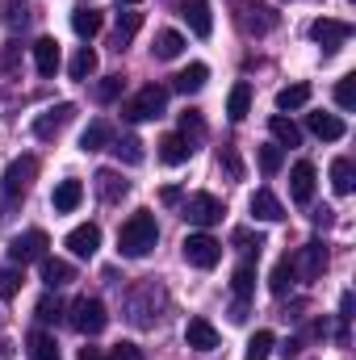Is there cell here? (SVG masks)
<instances>
[{
	"instance_id": "6da1fadb",
	"label": "cell",
	"mask_w": 356,
	"mask_h": 360,
	"mask_svg": "<svg viewBox=\"0 0 356 360\" xmlns=\"http://www.w3.org/2000/svg\"><path fill=\"white\" fill-rule=\"evenodd\" d=\"M155 243H160V226H155V214H151V210H134V214L122 222V231H117V252H122L126 260L151 256Z\"/></svg>"
},
{
	"instance_id": "7a4b0ae2",
	"label": "cell",
	"mask_w": 356,
	"mask_h": 360,
	"mask_svg": "<svg viewBox=\"0 0 356 360\" xmlns=\"http://www.w3.org/2000/svg\"><path fill=\"white\" fill-rule=\"evenodd\" d=\"M164 302H168V293L160 289L155 276H147L143 285H134V289L126 293V314H130V323H139V327H155Z\"/></svg>"
},
{
	"instance_id": "3957f363",
	"label": "cell",
	"mask_w": 356,
	"mask_h": 360,
	"mask_svg": "<svg viewBox=\"0 0 356 360\" xmlns=\"http://www.w3.org/2000/svg\"><path fill=\"white\" fill-rule=\"evenodd\" d=\"M164 109H168V89L164 84H143L122 105V117L126 122H151V117H164Z\"/></svg>"
},
{
	"instance_id": "277c9868",
	"label": "cell",
	"mask_w": 356,
	"mask_h": 360,
	"mask_svg": "<svg viewBox=\"0 0 356 360\" xmlns=\"http://www.w3.org/2000/svg\"><path fill=\"white\" fill-rule=\"evenodd\" d=\"M38 176V160L34 155H21V160H13L8 168H4V180H0V193H4V210H13L25 193H30V184Z\"/></svg>"
},
{
	"instance_id": "5b68a950",
	"label": "cell",
	"mask_w": 356,
	"mask_h": 360,
	"mask_svg": "<svg viewBox=\"0 0 356 360\" xmlns=\"http://www.w3.org/2000/svg\"><path fill=\"white\" fill-rule=\"evenodd\" d=\"M68 323H72L80 335H89V340H92V335H101V331H105V323H109L105 302H101V297H89V293H84V297H76V302L68 306Z\"/></svg>"
},
{
	"instance_id": "8992f818",
	"label": "cell",
	"mask_w": 356,
	"mask_h": 360,
	"mask_svg": "<svg viewBox=\"0 0 356 360\" xmlns=\"http://www.w3.org/2000/svg\"><path fill=\"white\" fill-rule=\"evenodd\" d=\"M46 248H51V239H46V231H21V235H13L8 239V264L13 269H25V264H34V260H42L46 256Z\"/></svg>"
},
{
	"instance_id": "52a82bcc",
	"label": "cell",
	"mask_w": 356,
	"mask_h": 360,
	"mask_svg": "<svg viewBox=\"0 0 356 360\" xmlns=\"http://www.w3.org/2000/svg\"><path fill=\"white\" fill-rule=\"evenodd\" d=\"M235 13H239V25L248 30V34H256V38H265V34H272L276 30V8L272 4H260V0H239L235 4Z\"/></svg>"
},
{
	"instance_id": "ba28073f",
	"label": "cell",
	"mask_w": 356,
	"mask_h": 360,
	"mask_svg": "<svg viewBox=\"0 0 356 360\" xmlns=\"http://www.w3.org/2000/svg\"><path fill=\"white\" fill-rule=\"evenodd\" d=\"M289 264H293V276H298V281H306V285H310V281H319V276L327 272V248L314 239V243L298 248V252L289 256Z\"/></svg>"
},
{
	"instance_id": "9c48e42d",
	"label": "cell",
	"mask_w": 356,
	"mask_h": 360,
	"mask_svg": "<svg viewBox=\"0 0 356 360\" xmlns=\"http://www.w3.org/2000/svg\"><path fill=\"white\" fill-rule=\"evenodd\" d=\"M180 248H184V260H189L193 269H214V264L222 260V243H218L214 235H205V231L189 235Z\"/></svg>"
},
{
	"instance_id": "30bf717a",
	"label": "cell",
	"mask_w": 356,
	"mask_h": 360,
	"mask_svg": "<svg viewBox=\"0 0 356 360\" xmlns=\"http://www.w3.org/2000/svg\"><path fill=\"white\" fill-rule=\"evenodd\" d=\"M222 214H227V210H222V201H218L214 193H193V197L184 201V218H189L193 226H201V231L214 226V222H222Z\"/></svg>"
},
{
	"instance_id": "8fae6325",
	"label": "cell",
	"mask_w": 356,
	"mask_h": 360,
	"mask_svg": "<svg viewBox=\"0 0 356 360\" xmlns=\"http://www.w3.org/2000/svg\"><path fill=\"white\" fill-rule=\"evenodd\" d=\"M72 117H76V105H72V101H59L55 109H46V113L34 117V139H42V143H46V139H59Z\"/></svg>"
},
{
	"instance_id": "7c38bea8",
	"label": "cell",
	"mask_w": 356,
	"mask_h": 360,
	"mask_svg": "<svg viewBox=\"0 0 356 360\" xmlns=\"http://www.w3.org/2000/svg\"><path fill=\"white\" fill-rule=\"evenodd\" d=\"M310 38H314L323 51H340V46L352 38V25H348V21H336V17H319V21L310 25Z\"/></svg>"
},
{
	"instance_id": "4fadbf2b",
	"label": "cell",
	"mask_w": 356,
	"mask_h": 360,
	"mask_svg": "<svg viewBox=\"0 0 356 360\" xmlns=\"http://www.w3.org/2000/svg\"><path fill=\"white\" fill-rule=\"evenodd\" d=\"M314 180H319V172H314L310 160H298V164H293V172H289V193H293L298 205H310V201H314Z\"/></svg>"
},
{
	"instance_id": "5bb4252c",
	"label": "cell",
	"mask_w": 356,
	"mask_h": 360,
	"mask_svg": "<svg viewBox=\"0 0 356 360\" xmlns=\"http://www.w3.org/2000/svg\"><path fill=\"white\" fill-rule=\"evenodd\" d=\"M184 344H189L193 352H214V348H218V327H214L210 319H189Z\"/></svg>"
},
{
	"instance_id": "9a60e30c",
	"label": "cell",
	"mask_w": 356,
	"mask_h": 360,
	"mask_svg": "<svg viewBox=\"0 0 356 360\" xmlns=\"http://www.w3.org/2000/svg\"><path fill=\"white\" fill-rule=\"evenodd\" d=\"M180 17L189 21V30H193L197 38H210V34H214V13H210L205 0H180Z\"/></svg>"
},
{
	"instance_id": "2e32d148",
	"label": "cell",
	"mask_w": 356,
	"mask_h": 360,
	"mask_svg": "<svg viewBox=\"0 0 356 360\" xmlns=\"http://www.w3.org/2000/svg\"><path fill=\"white\" fill-rule=\"evenodd\" d=\"M96 248H101V226H96V222H84V226H76V231L68 235V252H72L76 260L96 256Z\"/></svg>"
},
{
	"instance_id": "e0dca14e",
	"label": "cell",
	"mask_w": 356,
	"mask_h": 360,
	"mask_svg": "<svg viewBox=\"0 0 356 360\" xmlns=\"http://www.w3.org/2000/svg\"><path fill=\"white\" fill-rule=\"evenodd\" d=\"M59 63H63V55H59V42L55 38H38L34 42V68H38V76H55L59 72Z\"/></svg>"
},
{
	"instance_id": "ac0fdd59",
	"label": "cell",
	"mask_w": 356,
	"mask_h": 360,
	"mask_svg": "<svg viewBox=\"0 0 356 360\" xmlns=\"http://www.w3.org/2000/svg\"><path fill=\"white\" fill-rule=\"evenodd\" d=\"M306 126H310L319 139H327V143H340V139L348 134L344 117H336V113H306Z\"/></svg>"
},
{
	"instance_id": "d6986e66",
	"label": "cell",
	"mask_w": 356,
	"mask_h": 360,
	"mask_svg": "<svg viewBox=\"0 0 356 360\" xmlns=\"http://www.w3.org/2000/svg\"><path fill=\"white\" fill-rule=\"evenodd\" d=\"M80 201H84V184H80V180H59V184H55V193H51L55 214H72Z\"/></svg>"
},
{
	"instance_id": "ffe728a7",
	"label": "cell",
	"mask_w": 356,
	"mask_h": 360,
	"mask_svg": "<svg viewBox=\"0 0 356 360\" xmlns=\"http://www.w3.org/2000/svg\"><path fill=\"white\" fill-rule=\"evenodd\" d=\"M92 184H96V197H101V201H122V197L130 193V184L117 176L113 168H101V172L92 176Z\"/></svg>"
},
{
	"instance_id": "44dd1931",
	"label": "cell",
	"mask_w": 356,
	"mask_h": 360,
	"mask_svg": "<svg viewBox=\"0 0 356 360\" xmlns=\"http://www.w3.org/2000/svg\"><path fill=\"white\" fill-rule=\"evenodd\" d=\"M205 80H210V68H205V63H189L184 72H177V76H172V89L184 92V96H193V92L205 89Z\"/></svg>"
},
{
	"instance_id": "7402d4cb",
	"label": "cell",
	"mask_w": 356,
	"mask_h": 360,
	"mask_svg": "<svg viewBox=\"0 0 356 360\" xmlns=\"http://www.w3.org/2000/svg\"><path fill=\"white\" fill-rule=\"evenodd\" d=\"M252 218H260V222H281V218H285V205H281L268 188H256V193H252Z\"/></svg>"
},
{
	"instance_id": "603a6c76",
	"label": "cell",
	"mask_w": 356,
	"mask_h": 360,
	"mask_svg": "<svg viewBox=\"0 0 356 360\" xmlns=\"http://www.w3.org/2000/svg\"><path fill=\"white\" fill-rule=\"evenodd\" d=\"M38 264H42V285H46V289H59V285H68V281L76 276V269H72L68 260H59V256H42Z\"/></svg>"
},
{
	"instance_id": "cb8c5ba5",
	"label": "cell",
	"mask_w": 356,
	"mask_h": 360,
	"mask_svg": "<svg viewBox=\"0 0 356 360\" xmlns=\"http://www.w3.org/2000/svg\"><path fill=\"white\" fill-rule=\"evenodd\" d=\"M109 143H113V126H109V122H101V117L89 122V126H84V134H80V151H105Z\"/></svg>"
},
{
	"instance_id": "d4e9b609",
	"label": "cell",
	"mask_w": 356,
	"mask_h": 360,
	"mask_svg": "<svg viewBox=\"0 0 356 360\" xmlns=\"http://www.w3.org/2000/svg\"><path fill=\"white\" fill-rule=\"evenodd\" d=\"M248 113H252V84L239 80V84L231 89V96H227V117H231V122H243Z\"/></svg>"
},
{
	"instance_id": "484cf974",
	"label": "cell",
	"mask_w": 356,
	"mask_h": 360,
	"mask_svg": "<svg viewBox=\"0 0 356 360\" xmlns=\"http://www.w3.org/2000/svg\"><path fill=\"white\" fill-rule=\"evenodd\" d=\"M25 356L30 360H59V344H55V335H46V331H30V340H25Z\"/></svg>"
},
{
	"instance_id": "4316f807",
	"label": "cell",
	"mask_w": 356,
	"mask_h": 360,
	"mask_svg": "<svg viewBox=\"0 0 356 360\" xmlns=\"http://www.w3.org/2000/svg\"><path fill=\"white\" fill-rule=\"evenodd\" d=\"M268 130H272L276 147H298V143H302V130H298L285 113H272V117H268Z\"/></svg>"
},
{
	"instance_id": "83f0119b",
	"label": "cell",
	"mask_w": 356,
	"mask_h": 360,
	"mask_svg": "<svg viewBox=\"0 0 356 360\" xmlns=\"http://www.w3.org/2000/svg\"><path fill=\"white\" fill-rule=\"evenodd\" d=\"M101 25H105V21H101V13H96V8H89V4H80V8L72 13V30H76L84 42L101 34Z\"/></svg>"
},
{
	"instance_id": "f1b7e54d",
	"label": "cell",
	"mask_w": 356,
	"mask_h": 360,
	"mask_svg": "<svg viewBox=\"0 0 356 360\" xmlns=\"http://www.w3.org/2000/svg\"><path fill=\"white\" fill-rule=\"evenodd\" d=\"M189 155H193V143H184L180 134H164V139H160V160H164V164L177 168V164H184Z\"/></svg>"
},
{
	"instance_id": "f546056e",
	"label": "cell",
	"mask_w": 356,
	"mask_h": 360,
	"mask_svg": "<svg viewBox=\"0 0 356 360\" xmlns=\"http://www.w3.org/2000/svg\"><path fill=\"white\" fill-rule=\"evenodd\" d=\"M96 68H101V59H96V51H92V46H80V51L72 55V63H68L72 80H92V76H96Z\"/></svg>"
},
{
	"instance_id": "4dcf8cb0",
	"label": "cell",
	"mask_w": 356,
	"mask_h": 360,
	"mask_svg": "<svg viewBox=\"0 0 356 360\" xmlns=\"http://www.w3.org/2000/svg\"><path fill=\"white\" fill-rule=\"evenodd\" d=\"M139 25H143V13H134V8H122L117 4V30H113V38H117V51L139 34Z\"/></svg>"
},
{
	"instance_id": "1f68e13d",
	"label": "cell",
	"mask_w": 356,
	"mask_h": 360,
	"mask_svg": "<svg viewBox=\"0 0 356 360\" xmlns=\"http://www.w3.org/2000/svg\"><path fill=\"white\" fill-rule=\"evenodd\" d=\"M155 59H164V63H172V59H180V51H184V38H180L177 30H160L155 34Z\"/></svg>"
},
{
	"instance_id": "d6a6232c",
	"label": "cell",
	"mask_w": 356,
	"mask_h": 360,
	"mask_svg": "<svg viewBox=\"0 0 356 360\" xmlns=\"http://www.w3.org/2000/svg\"><path fill=\"white\" fill-rule=\"evenodd\" d=\"M0 21L8 30H25L30 25V0H0Z\"/></svg>"
},
{
	"instance_id": "836d02e7",
	"label": "cell",
	"mask_w": 356,
	"mask_h": 360,
	"mask_svg": "<svg viewBox=\"0 0 356 360\" xmlns=\"http://www.w3.org/2000/svg\"><path fill=\"white\" fill-rule=\"evenodd\" d=\"M109 151L117 155V164H130V168H134V164H143V143H139L134 134H126V139H113V143H109Z\"/></svg>"
},
{
	"instance_id": "e575fe53",
	"label": "cell",
	"mask_w": 356,
	"mask_h": 360,
	"mask_svg": "<svg viewBox=\"0 0 356 360\" xmlns=\"http://www.w3.org/2000/svg\"><path fill=\"white\" fill-rule=\"evenodd\" d=\"M63 314H68V306L59 302V293H55V289H51V293H42V297H38V306H34V319H38V323H59Z\"/></svg>"
},
{
	"instance_id": "d590c367",
	"label": "cell",
	"mask_w": 356,
	"mask_h": 360,
	"mask_svg": "<svg viewBox=\"0 0 356 360\" xmlns=\"http://www.w3.org/2000/svg\"><path fill=\"white\" fill-rule=\"evenodd\" d=\"M293 285H298V276H293V264H289V256H285V260H276V269L268 276V289H272L276 297H285Z\"/></svg>"
},
{
	"instance_id": "8d00e7d4",
	"label": "cell",
	"mask_w": 356,
	"mask_h": 360,
	"mask_svg": "<svg viewBox=\"0 0 356 360\" xmlns=\"http://www.w3.org/2000/svg\"><path fill=\"white\" fill-rule=\"evenodd\" d=\"M231 289H235V297H239V302H248V297L256 293V264H252V260L235 269V276H231Z\"/></svg>"
},
{
	"instance_id": "74e56055",
	"label": "cell",
	"mask_w": 356,
	"mask_h": 360,
	"mask_svg": "<svg viewBox=\"0 0 356 360\" xmlns=\"http://www.w3.org/2000/svg\"><path fill=\"white\" fill-rule=\"evenodd\" d=\"M310 101V84H289V89L276 92V113H289V109H302Z\"/></svg>"
},
{
	"instance_id": "f35d334b",
	"label": "cell",
	"mask_w": 356,
	"mask_h": 360,
	"mask_svg": "<svg viewBox=\"0 0 356 360\" xmlns=\"http://www.w3.org/2000/svg\"><path fill=\"white\" fill-rule=\"evenodd\" d=\"M352 184H356L352 160H336V164H331V188H336L340 197H348V193H352Z\"/></svg>"
},
{
	"instance_id": "ab89813d",
	"label": "cell",
	"mask_w": 356,
	"mask_h": 360,
	"mask_svg": "<svg viewBox=\"0 0 356 360\" xmlns=\"http://www.w3.org/2000/svg\"><path fill=\"white\" fill-rule=\"evenodd\" d=\"M231 248H235V252H243V256H260V248H265V235H260V231H248V226H239V231L231 235Z\"/></svg>"
},
{
	"instance_id": "60d3db41",
	"label": "cell",
	"mask_w": 356,
	"mask_h": 360,
	"mask_svg": "<svg viewBox=\"0 0 356 360\" xmlns=\"http://www.w3.org/2000/svg\"><path fill=\"white\" fill-rule=\"evenodd\" d=\"M256 160H260V172H265V176H276V172H281V164H285V155H281V147H276V143L256 147Z\"/></svg>"
},
{
	"instance_id": "b9f144b4",
	"label": "cell",
	"mask_w": 356,
	"mask_h": 360,
	"mask_svg": "<svg viewBox=\"0 0 356 360\" xmlns=\"http://www.w3.org/2000/svg\"><path fill=\"white\" fill-rule=\"evenodd\" d=\"M180 139L184 143H201L205 139V122L197 113H180Z\"/></svg>"
},
{
	"instance_id": "7bdbcfd3",
	"label": "cell",
	"mask_w": 356,
	"mask_h": 360,
	"mask_svg": "<svg viewBox=\"0 0 356 360\" xmlns=\"http://www.w3.org/2000/svg\"><path fill=\"white\" fill-rule=\"evenodd\" d=\"M272 344H276V340H272V331H256V335H252V344H248V356H243V360H268Z\"/></svg>"
},
{
	"instance_id": "ee69618b",
	"label": "cell",
	"mask_w": 356,
	"mask_h": 360,
	"mask_svg": "<svg viewBox=\"0 0 356 360\" xmlns=\"http://www.w3.org/2000/svg\"><path fill=\"white\" fill-rule=\"evenodd\" d=\"M122 84H126L122 76H105V80L92 89V96H96L101 105H109V101H117V96H122Z\"/></svg>"
},
{
	"instance_id": "f6af8a7d",
	"label": "cell",
	"mask_w": 356,
	"mask_h": 360,
	"mask_svg": "<svg viewBox=\"0 0 356 360\" xmlns=\"http://www.w3.org/2000/svg\"><path fill=\"white\" fill-rule=\"evenodd\" d=\"M336 105H340V109H352L356 105V76H344V80L336 84Z\"/></svg>"
},
{
	"instance_id": "bcb514c9",
	"label": "cell",
	"mask_w": 356,
	"mask_h": 360,
	"mask_svg": "<svg viewBox=\"0 0 356 360\" xmlns=\"http://www.w3.org/2000/svg\"><path fill=\"white\" fill-rule=\"evenodd\" d=\"M17 293H21V272L0 269V297H17Z\"/></svg>"
},
{
	"instance_id": "7dc6e473",
	"label": "cell",
	"mask_w": 356,
	"mask_h": 360,
	"mask_svg": "<svg viewBox=\"0 0 356 360\" xmlns=\"http://www.w3.org/2000/svg\"><path fill=\"white\" fill-rule=\"evenodd\" d=\"M218 164L231 172V176H243V168H239V160H235V151L231 147H222V155H218Z\"/></svg>"
},
{
	"instance_id": "c3c4849f",
	"label": "cell",
	"mask_w": 356,
	"mask_h": 360,
	"mask_svg": "<svg viewBox=\"0 0 356 360\" xmlns=\"http://www.w3.org/2000/svg\"><path fill=\"white\" fill-rule=\"evenodd\" d=\"M113 360H143V352H139V344H117Z\"/></svg>"
},
{
	"instance_id": "681fc988",
	"label": "cell",
	"mask_w": 356,
	"mask_h": 360,
	"mask_svg": "<svg viewBox=\"0 0 356 360\" xmlns=\"http://www.w3.org/2000/svg\"><path fill=\"white\" fill-rule=\"evenodd\" d=\"M348 319H352V293L340 297V323H348Z\"/></svg>"
},
{
	"instance_id": "f907efd6",
	"label": "cell",
	"mask_w": 356,
	"mask_h": 360,
	"mask_svg": "<svg viewBox=\"0 0 356 360\" xmlns=\"http://www.w3.org/2000/svg\"><path fill=\"white\" fill-rule=\"evenodd\" d=\"M243 319H248V302H235L231 306V323H243Z\"/></svg>"
},
{
	"instance_id": "816d5d0a",
	"label": "cell",
	"mask_w": 356,
	"mask_h": 360,
	"mask_svg": "<svg viewBox=\"0 0 356 360\" xmlns=\"http://www.w3.org/2000/svg\"><path fill=\"white\" fill-rule=\"evenodd\" d=\"M160 197H164V205H177V201H180V188H177V184H168Z\"/></svg>"
},
{
	"instance_id": "f5cc1de1",
	"label": "cell",
	"mask_w": 356,
	"mask_h": 360,
	"mask_svg": "<svg viewBox=\"0 0 356 360\" xmlns=\"http://www.w3.org/2000/svg\"><path fill=\"white\" fill-rule=\"evenodd\" d=\"M80 360H109L101 348H80Z\"/></svg>"
},
{
	"instance_id": "db71d44e",
	"label": "cell",
	"mask_w": 356,
	"mask_h": 360,
	"mask_svg": "<svg viewBox=\"0 0 356 360\" xmlns=\"http://www.w3.org/2000/svg\"><path fill=\"white\" fill-rule=\"evenodd\" d=\"M117 4H122V8H134V4H139V0H117Z\"/></svg>"
}]
</instances>
